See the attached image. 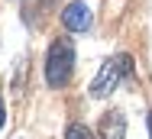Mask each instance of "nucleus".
I'll list each match as a JSON object with an SVG mask.
<instances>
[{
    "instance_id": "f257e3e1",
    "label": "nucleus",
    "mask_w": 152,
    "mask_h": 139,
    "mask_svg": "<svg viewBox=\"0 0 152 139\" xmlns=\"http://www.w3.org/2000/svg\"><path fill=\"white\" fill-rule=\"evenodd\" d=\"M71 68H75V45L68 39L52 42V49L45 55V81L52 87H65L71 78Z\"/></svg>"
},
{
    "instance_id": "f03ea898",
    "label": "nucleus",
    "mask_w": 152,
    "mask_h": 139,
    "mask_svg": "<svg viewBox=\"0 0 152 139\" xmlns=\"http://www.w3.org/2000/svg\"><path fill=\"white\" fill-rule=\"evenodd\" d=\"M126 71H129V55H113V58H107V61L100 65V71H97L94 84H91V97H107L110 91H117V84L126 78Z\"/></svg>"
},
{
    "instance_id": "39448f33",
    "label": "nucleus",
    "mask_w": 152,
    "mask_h": 139,
    "mask_svg": "<svg viewBox=\"0 0 152 139\" xmlns=\"http://www.w3.org/2000/svg\"><path fill=\"white\" fill-rule=\"evenodd\" d=\"M65 139H94V133L88 126H81V123H71V126L65 129Z\"/></svg>"
},
{
    "instance_id": "20e7f679",
    "label": "nucleus",
    "mask_w": 152,
    "mask_h": 139,
    "mask_svg": "<svg viewBox=\"0 0 152 139\" xmlns=\"http://www.w3.org/2000/svg\"><path fill=\"white\" fill-rule=\"evenodd\" d=\"M100 133H104V139H123V136H126V116H123L120 110L107 113V116H104Z\"/></svg>"
},
{
    "instance_id": "423d86ee",
    "label": "nucleus",
    "mask_w": 152,
    "mask_h": 139,
    "mask_svg": "<svg viewBox=\"0 0 152 139\" xmlns=\"http://www.w3.org/2000/svg\"><path fill=\"white\" fill-rule=\"evenodd\" d=\"M3 120H7V113H3V104H0V126H3Z\"/></svg>"
},
{
    "instance_id": "0eeeda50",
    "label": "nucleus",
    "mask_w": 152,
    "mask_h": 139,
    "mask_svg": "<svg viewBox=\"0 0 152 139\" xmlns=\"http://www.w3.org/2000/svg\"><path fill=\"white\" fill-rule=\"evenodd\" d=\"M149 139H152V113H149Z\"/></svg>"
},
{
    "instance_id": "7ed1b4c3",
    "label": "nucleus",
    "mask_w": 152,
    "mask_h": 139,
    "mask_svg": "<svg viewBox=\"0 0 152 139\" xmlns=\"http://www.w3.org/2000/svg\"><path fill=\"white\" fill-rule=\"evenodd\" d=\"M61 23H65V29H71V32H84V29L91 26V10H88V3H81V0L68 3L65 13H61Z\"/></svg>"
}]
</instances>
